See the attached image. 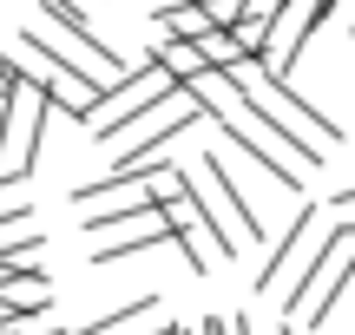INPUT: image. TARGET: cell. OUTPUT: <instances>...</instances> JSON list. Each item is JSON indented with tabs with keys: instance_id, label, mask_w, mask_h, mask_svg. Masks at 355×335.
Returning <instances> with one entry per match:
<instances>
[{
	"instance_id": "3",
	"label": "cell",
	"mask_w": 355,
	"mask_h": 335,
	"mask_svg": "<svg viewBox=\"0 0 355 335\" xmlns=\"http://www.w3.org/2000/svg\"><path fill=\"white\" fill-rule=\"evenodd\" d=\"M309 230H316V210H296V217H290V230H283V244H270V257H263V270H257V289H263V296H270V289H277L283 283V276H290V263L296 257H303V250H309Z\"/></svg>"
},
{
	"instance_id": "6",
	"label": "cell",
	"mask_w": 355,
	"mask_h": 335,
	"mask_svg": "<svg viewBox=\"0 0 355 335\" xmlns=\"http://www.w3.org/2000/svg\"><path fill=\"white\" fill-rule=\"evenodd\" d=\"M158 302H165V296H158V289H145V296H125V302H119V309H105V316H92L86 329H60V335H119L125 323H139V316H152Z\"/></svg>"
},
{
	"instance_id": "4",
	"label": "cell",
	"mask_w": 355,
	"mask_h": 335,
	"mask_svg": "<svg viewBox=\"0 0 355 335\" xmlns=\"http://www.w3.org/2000/svg\"><path fill=\"white\" fill-rule=\"evenodd\" d=\"M152 60L165 66V73L178 79V86H191V79H198V73H211V60H204V46H198V39H171V33H158Z\"/></svg>"
},
{
	"instance_id": "7",
	"label": "cell",
	"mask_w": 355,
	"mask_h": 335,
	"mask_svg": "<svg viewBox=\"0 0 355 335\" xmlns=\"http://www.w3.org/2000/svg\"><path fill=\"white\" fill-rule=\"evenodd\" d=\"M329 204H336V210H343V217H349V210H355V184H349V191H336Z\"/></svg>"
},
{
	"instance_id": "2",
	"label": "cell",
	"mask_w": 355,
	"mask_h": 335,
	"mask_svg": "<svg viewBox=\"0 0 355 335\" xmlns=\"http://www.w3.org/2000/svg\"><path fill=\"white\" fill-rule=\"evenodd\" d=\"M198 171H204V184H211V191H217V204H224L230 230L243 237V250L270 244V237H263V217H257V204H250V197H243V184L230 178V165H224V158H217V152H204V158H198Z\"/></svg>"
},
{
	"instance_id": "5",
	"label": "cell",
	"mask_w": 355,
	"mask_h": 335,
	"mask_svg": "<svg viewBox=\"0 0 355 335\" xmlns=\"http://www.w3.org/2000/svg\"><path fill=\"white\" fill-rule=\"evenodd\" d=\"M152 26H158V33H171V39H204L217 20H211L204 0H178V7H158L152 13Z\"/></svg>"
},
{
	"instance_id": "1",
	"label": "cell",
	"mask_w": 355,
	"mask_h": 335,
	"mask_svg": "<svg viewBox=\"0 0 355 335\" xmlns=\"http://www.w3.org/2000/svg\"><path fill=\"white\" fill-rule=\"evenodd\" d=\"M86 237H112V244H99L86 257L92 270H112V263L139 257V250H152V244H171V217H165V204H158V210H139V217H105L99 230H86Z\"/></svg>"
}]
</instances>
